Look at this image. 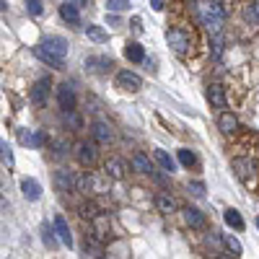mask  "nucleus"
Listing matches in <instances>:
<instances>
[{"instance_id":"obj_1","label":"nucleus","mask_w":259,"mask_h":259,"mask_svg":"<svg viewBox=\"0 0 259 259\" xmlns=\"http://www.w3.org/2000/svg\"><path fill=\"white\" fill-rule=\"evenodd\" d=\"M231 168L236 179L259 197V135L246 132L231 145Z\"/></svg>"},{"instance_id":"obj_2","label":"nucleus","mask_w":259,"mask_h":259,"mask_svg":"<svg viewBox=\"0 0 259 259\" xmlns=\"http://www.w3.org/2000/svg\"><path fill=\"white\" fill-rule=\"evenodd\" d=\"M166 42H168V47L174 50L176 57H182V60H187V62L195 57V54H197V47H200L197 29H195V24H192L187 16H176L171 24H168Z\"/></svg>"},{"instance_id":"obj_3","label":"nucleus","mask_w":259,"mask_h":259,"mask_svg":"<svg viewBox=\"0 0 259 259\" xmlns=\"http://www.w3.org/2000/svg\"><path fill=\"white\" fill-rule=\"evenodd\" d=\"M226 3H200V18L202 24H205L215 37H220L223 31V24H226V8H223Z\"/></svg>"},{"instance_id":"obj_4","label":"nucleus","mask_w":259,"mask_h":259,"mask_svg":"<svg viewBox=\"0 0 259 259\" xmlns=\"http://www.w3.org/2000/svg\"><path fill=\"white\" fill-rule=\"evenodd\" d=\"M39 50H42V52H47L50 57L60 60V62H65V54H67V42H65L62 37H44V42L39 44Z\"/></svg>"},{"instance_id":"obj_5","label":"nucleus","mask_w":259,"mask_h":259,"mask_svg":"<svg viewBox=\"0 0 259 259\" xmlns=\"http://www.w3.org/2000/svg\"><path fill=\"white\" fill-rule=\"evenodd\" d=\"M50 88H52V81H50V78H39V81L31 86V91H29L31 104H34V106H47Z\"/></svg>"},{"instance_id":"obj_6","label":"nucleus","mask_w":259,"mask_h":259,"mask_svg":"<svg viewBox=\"0 0 259 259\" xmlns=\"http://www.w3.org/2000/svg\"><path fill=\"white\" fill-rule=\"evenodd\" d=\"M117 86L122 88V91H140L143 88V78L138 73H132V70H119L117 73Z\"/></svg>"},{"instance_id":"obj_7","label":"nucleus","mask_w":259,"mask_h":259,"mask_svg":"<svg viewBox=\"0 0 259 259\" xmlns=\"http://www.w3.org/2000/svg\"><path fill=\"white\" fill-rule=\"evenodd\" d=\"M57 104H60V109L65 111H73L75 109V104H78V99H75V91H73V86H67V83H60L57 86Z\"/></svg>"},{"instance_id":"obj_8","label":"nucleus","mask_w":259,"mask_h":259,"mask_svg":"<svg viewBox=\"0 0 259 259\" xmlns=\"http://www.w3.org/2000/svg\"><path fill=\"white\" fill-rule=\"evenodd\" d=\"M91 226H94V231H91V236L96 241H101L104 244L106 239H109V231H111V223H109V215H104V212H99V215L91 220Z\"/></svg>"},{"instance_id":"obj_9","label":"nucleus","mask_w":259,"mask_h":259,"mask_svg":"<svg viewBox=\"0 0 259 259\" xmlns=\"http://www.w3.org/2000/svg\"><path fill=\"white\" fill-rule=\"evenodd\" d=\"M75 155H78V161H81L83 166H94L96 163V148H94V143L81 140V143L75 145Z\"/></svg>"},{"instance_id":"obj_10","label":"nucleus","mask_w":259,"mask_h":259,"mask_svg":"<svg viewBox=\"0 0 259 259\" xmlns=\"http://www.w3.org/2000/svg\"><path fill=\"white\" fill-rule=\"evenodd\" d=\"M54 189H57V192H70V189H75V174L65 171V168H57V171H54Z\"/></svg>"},{"instance_id":"obj_11","label":"nucleus","mask_w":259,"mask_h":259,"mask_svg":"<svg viewBox=\"0 0 259 259\" xmlns=\"http://www.w3.org/2000/svg\"><path fill=\"white\" fill-rule=\"evenodd\" d=\"M91 135H94V140L99 145H109L111 140H114V132H111V127L106 125V122H94V125H91Z\"/></svg>"},{"instance_id":"obj_12","label":"nucleus","mask_w":259,"mask_h":259,"mask_svg":"<svg viewBox=\"0 0 259 259\" xmlns=\"http://www.w3.org/2000/svg\"><path fill=\"white\" fill-rule=\"evenodd\" d=\"M125 171H127V166L122 158H117V155H111V158H106L104 163V174L109 179H125Z\"/></svg>"},{"instance_id":"obj_13","label":"nucleus","mask_w":259,"mask_h":259,"mask_svg":"<svg viewBox=\"0 0 259 259\" xmlns=\"http://www.w3.org/2000/svg\"><path fill=\"white\" fill-rule=\"evenodd\" d=\"M52 228H54V236H57V241H62L65 246H73V233H70V226H67V220H65L62 215L54 218Z\"/></svg>"},{"instance_id":"obj_14","label":"nucleus","mask_w":259,"mask_h":259,"mask_svg":"<svg viewBox=\"0 0 259 259\" xmlns=\"http://www.w3.org/2000/svg\"><path fill=\"white\" fill-rule=\"evenodd\" d=\"M182 212H184V220H187V226H189V228H197V231H202V228L207 226L205 215H202V212H200L197 207H184Z\"/></svg>"},{"instance_id":"obj_15","label":"nucleus","mask_w":259,"mask_h":259,"mask_svg":"<svg viewBox=\"0 0 259 259\" xmlns=\"http://www.w3.org/2000/svg\"><path fill=\"white\" fill-rule=\"evenodd\" d=\"M18 140L24 143V145H29V148H42L44 145V135L42 132H37V130H18Z\"/></svg>"},{"instance_id":"obj_16","label":"nucleus","mask_w":259,"mask_h":259,"mask_svg":"<svg viewBox=\"0 0 259 259\" xmlns=\"http://www.w3.org/2000/svg\"><path fill=\"white\" fill-rule=\"evenodd\" d=\"M207 101L215 109H226L228 106V101H226V94H223V86H218V83H212L210 88H207Z\"/></svg>"},{"instance_id":"obj_17","label":"nucleus","mask_w":259,"mask_h":259,"mask_svg":"<svg viewBox=\"0 0 259 259\" xmlns=\"http://www.w3.org/2000/svg\"><path fill=\"white\" fill-rule=\"evenodd\" d=\"M60 16H62L70 26H81V10H78L75 3H62V5H60Z\"/></svg>"},{"instance_id":"obj_18","label":"nucleus","mask_w":259,"mask_h":259,"mask_svg":"<svg viewBox=\"0 0 259 259\" xmlns=\"http://www.w3.org/2000/svg\"><path fill=\"white\" fill-rule=\"evenodd\" d=\"M21 192H24L26 200H39V197H42V184L37 182V179L26 176L24 182H21Z\"/></svg>"},{"instance_id":"obj_19","label":"nucleus","mask_w":259,"mask_h":259,"mask_svg":"<svg viewBox=\"0 0 259 259\" xmlns=\"http://www.w3.org/2000/svg\"><path fill=\"white\" fill-rule=\"evenodd\" d=\"M83 257H86V259H101V241H96L91 233H86V241H83Z\"/></svg>"},{"instance_id":"obj_20","label":"nucleus","mask_w":259,"mask_h":259,"mask_svg":"<svg viewBox=\"0 0 259 259\" xmlns=\"http://www.w3.org/2000/svg\"><path fill=\"white\" fill-rule=\"evenodd\" d=\"M218 127H220L223 135H233L236 130H239V119H236L231 111H223L220 119H218Z\"/></svg>"},{"instance_id":"obj_21","label":"nucleus","mask_w":259,"mask_h":259,"mask_svg":"<svg viewBox=\"0 0 259 259\" xmlns=\"http://www.w3.org/2000/svg\"><path fill=\"white\" fill-rule=\"evenodd\" d=\"M75 189H78V192H83V195L94 192V176L88 171H78L75 174Z\"/></svg>"},{"instance_id":"obj_22","label":"nucleus","mask_w":259,"mask_h":259,"mask_svg":"<svg viewBox=\"0 0 259 259\" xmlns=\"http://www.w3.org/2000/svg\"><path fill=\"white\" fill-rule=\"evenodd\" d=\"M130 163H132L135 171H140V174H153V166H151V161H148V155H145V153H132Z\"/></svg>"},{"instance_id":"obj_23","label":"nucleus","mask_w":259,"mask_h":259,"mask_svg":"<svg viewBox=\"0 0 259 259\" xmlns=\"http://www.w3.org/2000/svg\"><path fill=\"white\" fill-rule=\"evenodd\" d=\"M153 158L161 163V168H163V171H168V174H171V171H176V161H174V158H171V155H168L163 148H155V151H153Z\"/></svg>"},{"instance_id":"obj_24","label":"nucleus","mask_w":259,"mask_h":259,"mask_svg":"<svg viewBox=\"0 0 259 259\" xmlns=\"http://www.w3.org/2000/svg\"><path fill=\"white\" fill-rule=\"evenodd\" d=\"M125 54L130 62H145V50L140 47L138 42H127L125 44Z\"/></svg>"},{"instance_id":"obj_25","label":"nucleus","mask_w":259,"mask_h":259,"mask_svg":"<svg viewBox=\"0 0 259 259\" xmlns=\"http://www.w3.org/2000/svg\"><path fill=\"white\" fill-rule=\"evenodd\" d=\"M155 207L161 212H166V215H171V212H176V200L171 195H158L155 197Z\"/></svg>"},{"instance_id":"obj_26","label":"nucleus","mask_w":259,"mask_h":259,"mask_svg":"<svg viewBox=\"0 0 259 259\" xmlns=\"http://www.w3.org/2000/svg\"><path fill=\"white\" fill-rule=\"evenodd\" d=\"M86 37L91 39V42H96V44H104V42L109 39V34L101 29V26H91V24H88V26H86Z\"/></svg>"},{"instance_id":"obj_27","label":"nucleus","mask_w":259,"mask_h":259,"mask_svg":"<svg viewBox=\"0 0 259 259\" xmlns=\"http://www.w3.org/2000/svg\"><path fill=\"white\" fill-rule=\"evenodd\" d=\"M244 18H246V24L259 26V3H249V5H244Z\"/></svg>"},{"instance_id":"obj_28","label":"nucleus","mask_w":259,"mask_h":259,"mask_svg":"<svg viewBox=\"0 0 259 259\" xmlns=\"http://www.w3.org/2000/svg\"><path fill=\"white\" fill-rule=\"evenodd\" d=\"M226 223L236 231H244V218L239 215V210H226Z\"/></svg>"},{"instance_id":"obj_29","label":"nucleus","mask_w":259,"mask_h":259,"mask_svg":"<svg viewBox=\"0 0 259 259\" xmlns=\"http://www.w3.org/2000/svg\"><path fill=\"white\" fill-rule=\"evenodd\" d=\"M0 158L5 161L8 168H13V151H10V145H8L3 138H0Z\"/></svg>"},{"instance_id":"obj_30","label":"nucleus","mask_w":259,"mask_h":259,"mask_svg":"<svg viewBox=\"0 0 259 259\" xmlns=\"http://www.w3.org/2000/svg\"><path fill=\"white\" fill-rule=\"evenodd\" d=\"M42 239H44V244H47L50 249H54V246H57V236H54V228L47 226V223H44V228H42Z\"/></svg>"},{"instance_id":"obj_31","label":"nucleus","mask_w":259,"mask_h":259,"mask_svg":"<svg viewBox=\"0 0 259 259\" xmlns=\"http://www.w3.org/2000/svg\"><path fill=\"white\" fill-rule=\"evenodd\" d=\"M223 246H226V249H228V252H231L233 257H239V254H241V244L236 241L233 236H228V233L223 236Z\"/></svg>"},{"instance_id":"obj_32","label":"nucleus","mask_w":259,"mask_h":259,"mask_svg":"<svg viewBox=\"0 0 259 259\" xmlns=\"http://www.w3.org/2000/svg\"><path fill=\"white\" fill-rule=\"evenodd\" d=\"M179 163H182V166H187V168H192V166L197 163V158H195V153H192V151L182 148V151H179Z\"/></svg>"},{"instance_id":"obj_33","label":"nucleus","mask_w":259,"mask_h":259,"mask_svg":"<svg viewBox=\"0 0 259 259\" xmlns=\"http://www.w3.org/2000/svg\"><path fill=\"white\" fill-rule=\"evenodd\" d=\"M37 57H39V60H44V62H47V65H52V67H54V70H62V65H65V62H60V60H54V57H50V54H47V52H42L39 47H37Z\"/></svg>"},{"instance_id":"obj_34","label":"nucleus","mask_w":259,"mask_h":259,"mask_svg":"<svg viewBox=\"0 0 259 259\" xmlns=\"http://www.w3.org/2000/svg\"><path fill=\"white\" fill-rule=\"evenodd\" d=\"M99 215V207L94 205V202H88V205H83L81 207V218H86V220H94Z\"/></svg>"},{"instance_id":"obj_35","label":"nucleus","mask_w":259,"mask_h":259,"mask_svg":"<svg viewBox=\"0 0 259 259\" xmlns=\"http://www.w3.org/2000/svg\"><path fill=\"white\" fill-rule=\"evenodd\" d=\"M130 3L127 0H106V10H127Z\"/></svg>"},{"instance_id":"obj_36","label":"nucleus","mask_w":259,"mask_h":259,"mask_svg":"<svg viewBox=\"0 0 259 259\" xmlns=\"http://www.w3.org/2000/svg\"><path fill=\"white\" fill-rule=\"evenodd\" d=\"M52 148H54V155H57V158H62V155L67 153V143H65V140H54Z\"/></svg>"},{"instance_id":"obj_37","label":"nucleus","mask_w":259,"mask_h":259,"mask_svg":"<svg viewBox=\"0 0 259 259\" xmlns=\"http://www.w3.org/2000/svg\"><path fill=\"white\" fill-rule=\"evenodd\" d=\"M26 8H29V13L31 16H42V3H39V0H29V3H26Z\"/></svg>"},{"instance_id":"obj_38","label":"nucleus","mask_w":259,"mask_h":259,"mask_svg":"<svg viewBox=\"0 0 259 259\" xmlns=\"http://www.w3.org/2000/svg\"><path fill=\"white\" fill-rule=\"evenodd\" d=\"M65 119L70 122V125H73L75 130H81V127H83V122H81V117H78L75 111H67V114H65Z\"/></svg>"},{"instance_id":"obj_39","label":"nucleus","mask_w":259,"mask_h":259,"mask_svg":"<svg viewBox=\"0 0 259 259\" xmlns=\"http://www.w3.org/2000/svg\"><path fill=\"white\" fill-rule=\"evenodd\" d=\"M189 192H195L197 197H202V195H205V187H202L200 182H192V184H189Z\"/></svg>"},{"instance_id":"obj_40","label":"nucleus","mask_w":259,"mask_h":259,"mask_svg":"<svg viewBox=\"0 0 259 259\" xmlns=\"http://www.w3.org/2000/svg\"><path fill=\"white\" fill-rule=\"evenodd\" d=\"M151 5H153V10H163V5H166V3H161V0H153Z\"/></svg>"},{"instance_id":"obj_41","label":"nucleus","mask_w":259,"mask_h":259,"mask_svg":"<svg viewBox=\"0 0 259 259\" xmlns=\"http://www.w3.org/2000/svg\"><path fill=\"white\" fill-rule=\"evenodd\" d=\"M5 210H8V200L0 197V212H5Z\"/></svg>"},{"instance_id":"obj_42","label":"nucleus","mask_w":259,"mask_h":259,"mask_svg":"<svg viewBox=\"0 0 259 259\" xmlns=\"http://www.w3.org/2000/svg\"><path fill=\"white\" fill-rule=\"evenodd\" d=\"M8 8V3H3V0H0V10H5Z\"/></svg>"},{"instance_id":"obj_43","label":"nucleus","mask_w":259,"mask_h":259,"mask_svg":"<svg viewBox=\"0 0 259 259\" xmlns=\"http://www.w3.org/2000/svg\"><path fill=\"white\" fill-rule=\"evenodd\" d=\"M257 228H259V218H257Z\"/></svg>"},{"instance_id":"obj_44","label":"nucleus","mask_w":259,"mask_h":259,"mask_svg":"<svg viewBox=\"0 0 259 259\" xmlns=\"http://www.w3.org/2000/svg\"><path fill=\"white\" fill-rule=\"evenodd\" d=\"M101 259H106V257H101Z\"/></svg>"}]
</instances>
